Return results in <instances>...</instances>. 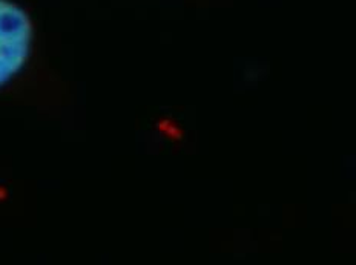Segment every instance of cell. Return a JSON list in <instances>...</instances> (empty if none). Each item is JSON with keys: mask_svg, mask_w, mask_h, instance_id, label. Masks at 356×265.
I'll list each match as a JSON object with an SVG mask.
<instances>
[{"mask_svg": "<svg viewBox=\"0 0 356 265\" xmlns=\"http://www.w3.org/2000/svg\"><path fill=\"white\" fill-rule=\"evenodd\" d=\"M34 43L29 14L13 0H0V87L24 71Z\"/></svg>", "mask_w": 356, "mask_h": 265, "instance_id": "obj_1", "label": "cell"}]
</instances>
